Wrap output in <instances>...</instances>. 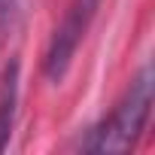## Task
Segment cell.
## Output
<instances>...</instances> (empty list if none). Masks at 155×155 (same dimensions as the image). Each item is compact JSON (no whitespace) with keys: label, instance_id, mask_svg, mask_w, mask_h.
<instances>
[{"label":"cell","instance_id":"obj_1","mask_svg":"<svg viewBox=\"0 0 155 155\" xmlns=\"http://www.w3.org/2000/svg\"><path fill=\"white\" fill-rule=\"evenodd\" d=\"M149 110H152V67H143L131 79L125 97L116 104L110 119L94 128L85 149L88 152H128L143 134L149 122Z\"/></svg>","mask_w":155,"mask_h":155},{"label":"cell","instance_id":"obj_2","mask_svg":"<svg viewBox=\"0 0 155 155\" xmlns=\"http://www.w3.org/2000/svg\"><path fill=\"white\" fill-rule=\"evenodd\" d=\"M97 9H101V0H70L61 25L52 34V43H49L46 61H43V70H46V76L52 82H61L67 76V70H70V64L76 58V49L85 40Z\"/></svg>","mask_w":155,"mask_h":155},{"label":"cell","instance_id":"obj_3","mask_svg":"<svg viewBox=\"0 0 155 155\" xmlns=\"http://www.w3.org/2000/svg\"><path fill=\"white\" fill-rule=\"evenodd\" d=\"M15 104H18V61L12 58L0 76V152L6 149L15 125Z\"/></svg>","mask_w":155,"mask_h":155},{"label":"cell","instance_id":"obj_4","mask_svg":"<svg viewBox=\"0 0 155 155\" xmlns=\"http://www.w3.org/2000/svg\"><path fill=\"white\" fill-rule=\"evenodd\" d=\"M15 6H18V0H0V28H3V25L12 18Z\"/></svg>","mask_w":155,"mask_h":155}]
</instances>
